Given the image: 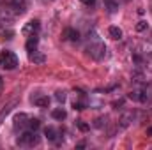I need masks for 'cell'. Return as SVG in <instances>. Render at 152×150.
I'll return each instance as SVG.
<instances>
[{"mask_svg": "<svg viewBox=\"0 0 152 150\" xmlns=\"http://www.w3.org/2000/svg\"><path fill=\"white\" fill-rule=\"evenodd\" d=\"M0 67L5 69V71L16 69V67H18V57H16V53H12V51H9V50L2 51V53H0Z\"/></svg>", "mask_w": 152, "mask_h": 150, "instance_id": "1", "label": "cell"}, {"mask_svg": "<svg viewBox=\"0 0 152 150\" xmlns=\"http://www.w3.org/2000/svg\"><path fill=\"white\" fill-rule=\"evenodd\" d=\"M87 51H88V55H90L92 58L101 60V58H104V55H106V46H104L101 41H97V42H94V44H88Z\"/></svg>", "mask_w": 152, "mask_h": 150, "instance_id": "2", "label": "cell"}, {"mask_svg": "<svg viewBox=\"0 0 152 150\" xmlns=\"http://www.w3.org/2000/svg\"><path fill=\"white\" fill-rule=\"evenodd\" d=\"M39 143V136L36 134V131H25L20 138H18V145H27V147H34Z\"/></svg>", "mask_w": 152, "mask_h": 150, "instance_id": "3", "label": "cell"}, {"mask_svg": "<svg viewBox=\"0 0 152 150\" xmlns=\"http://www.w3.org/2000/svg\"><path fill=\"white\" fill-rule=\"evenodd\" d=\"M127 97L133 99V101H138V103H147V101H149V95H147L143 90H133V92H129Z\"/></svg>", "mask_w": 152, "mask_h": 150, "instance_id": "4", "label": "cell"}, {"mask_svg": "<svg viewBox=\"0 0 152 150\" xmlns=\"http://www.w3.org/2000/svg\"><path fill=\"white\" fill-rule=\"evenodd\" d=\"M39 27H41V25H39V20H30V21L23 27V34H25V36H32L34 32L39 30Z\"/></svg>", "mask_w": 152, "mask_h": 150, "instance_id": "5", "label": "cell"}, {"mask_svg": "<svg viewBox=\"0 0 152 150\" xmlns=\"http://www.w3.org/2000/svg\"><path fill=\"white\" fill-rule=\"evenodd\" d=\"M11 9L14 11V14H23L27 9V2L25 0H11Z\"/></svg>", "mask_w": 152, "mask_h": 150, "instance_id": "6", "label": "cell"}, {"mask_svg": "<svg viewBox=\"0 0 152 150\" xmlns=\"http://www.w3.org/2000/svg\"><path fill=\"white\" fill-rule=\"evenodd\" d=\"M36 106H48L50 104V97L48 95H42V94H36V95H32V99H30Z\"/></svg>", "mask_w": 152, "mask_h": 150, "instance_id": "7", "label": "cell"}, {"mask_svg": "<svg viewBox=\"0 0 152 150\" xmlns=\"http://www.w3.org/2000/svg\"><path fill=\"white\" fill-rule=\"evenodd\" d=\"M25 125H28V117H27L25 113L16 115V117H14V129H21V127H25Z\"/></svg>", "mask_w": 152, "mask_h": 150, "instance_id": "8", "label": "cell"}, {"mask_svg": "<svg viewBox=\"0 0 152 150\" xmlns=\"http://www.w3.org/2000/svg\"><path fill=\"white\" fill-rule=\"evenodd\" d=\"M28 60H30V62H34V64H42V62L46 60V57H44L41 51L34 50V51H28Z\"/></svg>", "mask_w": 152, "mask_h": 150, "instance_id": "9", "label": "cell"}, {"mask_svg": "<svg viewBox=\"0 0 152 150\" xmlns=\"http://www.w3.org/2000/svg\"><path fill=\"white\" fill-rule=\"evenodd\" d=\"M64 37L67 39V41L76 42V41H80V32L75 30V28H66V30H64Z\"/></svg>", "mask_w": 152, "mask_h": 150, "instance_id": "10", "label": "cell"}, {"mask_svg": "<svg viewBox=\"0 0 152 150\" xmlns=\"http://www.w3.org/2000/svg\"><path fill=\"white\" fill-rule=\"evenodd\" d=\"M37 42H39V37L36 34H32V36H28V41H27V44H25V48H27V51H34L36 48H37Z\"/></svg>", "mask_w": 152, "mask_h": 150, "instance_id": "11", "label": "cell"}, {"mask_svg": "<svg viewBox=\"0 0 152 150\" xmlns=\"http://www.w3.org/2000/svg\"><path fill=\"white\" fill-rule=\"evenodd\" d=\"M104 5L108 9V12H117L118 11V0H104Z\"/></svg>", "mask_w": 152, "mask_h": 150, "instance_id": "12", "label": "cell"}, {"mask_svg": "<svg viewBox=\"0 0 152 150\" xmlns=\"http://www.w3.org/2000/svg\"><path fill=\"white\" fill-rule=\"evenodd\" d=\"M51 117L55 118V120H66V117H67V113H66V110H62V108H57V110H53L51 111Z\"/></svg>", "mask_w": 152, "mask_h": 150, "instance_id": "13", "label": "cell"}, {"mask_svg": "<svg viewBox=\"0 0 152 150\" xmlns=\"http://www.w3.org/2000/svg\"><path fill=\"white\" fill-rule=\"evenodd\" d=\"M108 34H110V37L115 39V41L122 39V30H120L118 27H110V28H108Z\"/></svg>", "mask_w": 152, "mask_h": 150, "instance_id": "14", "label": "cell"}, {"mask_svg": "<svg viewBox=\"0 0 152 150\" xmlns=\"http://www.w3.org/2000/svg\"><path fill=\"white\" fill-rule=\"evenodd\" d=\"M44 136L48 138V141H57V131L53 127H46L44 129Z\"/></svg>", "mask_w": 152, "mask_h": 150, "instance_id": "15", "label": "cell"}, {"mask_svg": "<svg viewBox=\"0 0 152 150\" xmlns=\"http://www.w3.org/2000/svg\"><path fill=\"white\" fill-rule=\"evenodd\" d=\"M14 104H16V101H12L11 104H7V106H5V108L0 111V124H2V122H4V118H5V117L11 113V110H12V106H14Z\"/></svg>", "mask_w": 152, "mask_h": 150, "instance_id": "16", "label": "cell"}, {"mask_svg": "<svg viewBox=\"0 0 152 150\" xmlns=\"http://www.w3.org/2000/svg\"><path fill=\"white\" fill-rule=\"evenodd\" d=\"M30 131H37L41 127V120L39 118H28V125H27Z\"/></svg>", "mask_w": 152, "mask_h": 150, "instance_id": "17", "label": "cell"}, {"mask_svg": "<svg viewBox=\"0 0 152 150\" xmlns=\"http://www.w3.org/2000/svg\"><path fill=\"white\" fill-rule=\"evenodd\" d=\"M55 99H57V101H58V103H64V101H66V99H67V94H66V92H64V90H58V92H57V94H55Z\"/></svg>", "mask_w": 152, "mask_h": 150, "instance_id": "18", "label": "cell"}, {"mask_svg": "<svg viewBox=\"0 0 152 150\" xmlns=\"http://www.w3.org/2000/svg\"><path fill=\"white\" fill-rule=\"evenodd\" d=\"M76 125H78V129H80V131H83V133H87V131L90 129V125H88V124H85L83 120H76Z\"/></svg>", "mask_w": 152, "mask_h": 150, "instance_id": "19", "label": "cell"}, {"mask_svg": "<svg viewBox=\"0 0 152 150\" xmlns=\"http://www.w3.org/2000/svg\"><path fill=\"white\" fill-rule=\"evenodd\" d=\"M133 117H134L133 113H127V115H124V117H122V120H120V122H122V127H126V125L129 124V120H133Z\"/></svg>", "mask_w": 152, "mask_h": 150, "instance_id": "20", "label": "cell"}, {"mask_svg": "<svg viewBox=\"0 0 152 150\" xmlns=\"http://www.w3.org/2000/svg\"><path fill=\"white\" fill-rule=\"evenodd\" d=\"M147 27H149V25H147V21H145V20H142V21H138V23H136V30H138V32H143Z\"/></svg>", "mask_w": 152, "mask_h": 150, "instance_id": "21", "label": "cell"}, {"mask_svg": "<svg viewBox=\"0 0 152 150\" xmlns=\"http://www.w3.org/2000/svg\"><path fill=\"white\" fill-rule=\"evenodd\" d=\"M85 106H87L85 103H78V101H75V104H73V108H75V110H78V111L85 110Z\"/></svg>", "mask_w": 152, "mask_h": 150, "instance_id": "22", "label": "cell"}, {"mask_svg": "<svg viewBox=\"0 0 152 150\" xmlns=\"http://www.w3.org/2000/svg\"><path fill=\"white\" fill-rule=\"evenodd\" d=\"M103 122H106V117L104 118H97L96 120V127H103Z\"/></svg>", "mask_w": 152, "mask_h": 150, "instance_id": "23", "label": "cell"}, {"mask_svg": "<svg viewBox=\"0 0 152 150\" xmlns=\"http://www.w3.org/2000/svg\"><path fill=\"white\" fill-rule=\"evenodd\" d=\"M122 104H124V101H115V103L112 104V106H113L115 110H118V106H122Z\"/></svg>", "mask_w": 152, "mask_h": 150, "instance_id": "24", "label": "cell"}, {"mask_svg": "<svg viewBox=\"0 0 152 150\" xmlns=\"http://www.w3.org/2000/svg\"><path fill=\"white\" fill-rule=\"evenodd\" d=\"M80 2H83L85 5H94L96 4V0H80Z\"/></svg>", "mask_w": 152, "mask_h": 150, "instance_id": "25", "label": "cell"}, {"mask_svg": "<svg viewBox=\"0 0 152 150\" xmlns=\"http://www.w3.org/2000/svg\"><path fill=\"white\" fill-rule=\"evenodd\" d=\"M147 134H151V136H152V127H151V129H147Z\"/></svg>", "mask_w": 152, "mask_h": 150, "instance_id": "26", "label": "cell"}, {"mask_svg": "<svg viewBox=\"0 0 152 150\" xmlns=\"http://www.w3.org/2000/svg\"><path fill=\"white\" fill-rule=\"evenodd\" d=\"M0 88H2V78H0Z\"/></svg>", "mask_w": 152, "mask_h": 150, "instance_id": "27", "label": "cell"}]
</instances>
